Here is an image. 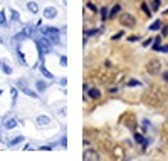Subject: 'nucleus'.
Instances as JSON below:
<instances>
[{"instance_id": "f257e3e1", "label": "nucleus", "mask_w": 168, "mask_h": 161, "mask_svg": "<svg viewBox=\"0 0 168 161\" xmlns=\"http://www.w3.org/2000/svg\"><path fill=\"white\" fill-rule=\"evenodd\" d=\"M44 34L47 35V39H49V42H50V44H59L61 34H59V30H57V29H54V27H47V29H44Z\"/></svg>"}, {"instance_id": "f03ea898", "label": "nucleus", "mask_w": 168, "mask_h": 161, "mask_svg": "<svg viewBox=\"0 0 168 161\" xmlns=\"http://www.w3.org/2000/svg\"><path fill=\"white\" fill-rule=\"evenodd\" d=\"M160 71H161V62H160L158 59H151V60H148V64H146V72H148V74L156 76Z\"/></svg>"}, {"instance_id": "7ed1b4c3", "label": "nucleus", "mask_w": 168, "mask_h": 161, "mask_svg": "<svg viewBox=\"0 0 168 161\" xmlns=\"http://www.w3.org/2000/svg\"><path fill=\"white\" fill-rule=\"evenodd\" d=\"M119 24L123 25V27H135L136 25V19L131 15V14H121L119 15Z\"/></svg>"}, {"instance_id": "20e7f679", "label": "nucleus", "mask_w": 168, "mask_h": 161, "mask_svg": "<svg viewBox=\"0 0 168 161\" xmlns=\"http://www.w3.org/2000/svg\"><path fill=\"white\" fill-rule=\"evenodd\" d=\"M37 47L40 50V56H44V54H47L50 50V42L47 37H42V39H37Z\"/></svg>"}, {"instance_id": "39448f33", "label": "nucleus", "mask_w": 168, "mask_h": 161, "mask_svg": "<svg viewBox=\"0 0 168 161\" xmlns=\"http://www.w3.org/2000/svg\"><path fill=\"white\" fill-rule=\"evenodd\" d=\"M82 158H84L86 161H89V160L98 161L99 160V154L94 151V149H86V151H84V154H82Z\"/></svg>"}, {"instance_id": "423d86ee", "label": "nucleus", "mask_w": 168, "mask_h": 161, "mask_svg": "<svg viewBox=\"0 0 168 161\" xmlns=\"http://www.w3.org/2000/svg\"><path fill=\"white\" fill-rule=\"evenodd\" d=\"M3 126H5L7 129H14V128L17 126V119H15V118H12V116H9V118H5Z\"/></svg>"}, {"instance_id": "0eeeda50", "label": "nucleus", "mask_w": 168, "mask_h": 161, "mask_svg": "<svg viewBox=\"0 0 168 161\" xmlns=\"http://www.w3.org/2000/svg\"><path fill=\"white\" fill-rule=\"evenodd\" d=\"M57 15V10L54 9V7H47V9L44 10V17L46 19H54Z\"/></svg>"}, {"instance_id": "6e6552de", "label": "nucleus", "mask_w": 168, "mask_h": 161, "mask_svg": "<svg viewBox=\"0 0 168 161\" xmlns=\"http://www.w3.org/2000/svg\"><path fill=\"white\" fill-rule=\"evenodd\" d=\"M88 96H91L93 99H99V97H101V92H99V89L93 87V89H89L88 91Z\"/></svg>"}, {"instance_id": "1a4fd4ad", "label": "nucleus", "mask_w": 168, "mask_h": 161, "mask_svg": "<svg viewBox=\"0 0 168 161\" xmlns=\"http://www.w3.org/2000/svg\"><path fill=\"white\" fill-rule=\"evenodd\" d=\"M49 123H50V119L47 116H39V118H37V124H39V126H47Z\"/></svg>"}, {"instance_id": "9d476101", "label": "nucleus", "mask_w": 168, "mask_h": 161, "mask_svg": "<svg viewBox=\"0 0 168 161\" xmlns=\"http://www.w3.org/2000/svg\"><path fill=\"white\" fill-rule=\"evenodd\" d=\"M27 9H29L32 14H37V12H39V7H37L35 2H29V3H27Z\"/></svg>"}, {"instance_id": "9b49d317", "label": "nucleus", "mask_w": 168, "mask_h": 161, "mask_svg": "<svg viewBox=\"0 0 168 161\" xmlns=\"http://www.w3.org/2000/svg\"><path fill=\"white\" fill-rule=\"evenodd\" d=\"M119 10H121V7H119V5H114V7H113V10L109 12V17H111V19H113V17H116Z\"/></svg>"}, {"instance_id": "f8f14e48", "label": "nucleus", "mask_w": 168, "mask_h": 161, "mask_svg": "<svg viewBox=\"0 0 168 161\" xmlns=\"http://www.w3.org/2000/svg\"><path fill=\"white\" fill-rule=\"evenodd\" d=\"M39 69H40V72H42L44 76L47 77V79H52V74H50V72H49V71H47V69H46L44 66H39Z\"/></svg>"}, {"instance_id": "ddd939ff", "label": "nucleus", "mask_w": 168, "mask_h": 161, "mask_svg": "<svg viewBox=\"0 0 168 161\" xmlns=\"http://www.w3.org/2000/svg\"><path fill=\"white\" fill-rule=\"evenodd\" d=\"M141 10H143V12L146 14V17H150V15L153 14V12H150V7H148V5H146V3H145V2L141 3Z\"/></svg>"}, {"instance_id": "4468645a", "label": "nucleus", "mask_w": 168, "mask_h": 161, "mask_svg": "<svg viewBox=\"0 0 168 161\" xmlns=\"http://www.w3.org/2000/svg\"><path fill=\"white\" fill-rule=\"evenodd\" d=\"M150 29H151V30H158V29H161V22H160V20H155V22L150 25Z\"/></svg>"}, {"instance_id": "2eb2a0df", "label": "nucleus", "mask_w": 168, "mask_h": 161, "mask_svg": "<svg viewBox=\"0 0 168 161\" xmlns=\"http://www.w3.org/2000/svg\"><path fill=\"white\" fill-rule=\"evenodd\" d=\"M135 139H136V141H138V143H141V144H143V148L146 146V141L143 139V136H141V134H139V133H136V134H135Z\"/></svg>"}, {"instance_id": "dca6fc26", "label": "nucleus", "mask_w": 168, "mask_h": 161, "mask_svg": "<svg viewBox=\"0 0 168 161\" xmlns=\"http://www.w3.org/2000/svg\"><path fill=\"white\" fill-rule=\"evenodd\" d=\"M160 44H161V39H160V37L153 39V49H155V50H158V49H160Z\"/></svg>"}, {"instance_id": "f3484780", "label": "nucleus", "mask_w": 168, "mask_h": 161, "mask_svg": "<svg viewBox=\"0 0 168 161\" xmlns=\"http://www.w3.org/2000/svg\"><path fill=\"white\" fill-rule=\"evenodd\" d=\"M24 141V138L22 136H17V138H14L12 141H10V146H15V144H19V143H22Z\"/></svg>"}, {"instance_id": "a211bd4d", "label": "nucleus", "mask_w": 168, "mask_h": 161, "mask_svg": "<svg viewBox=\"0 0 168 161\" xmlns=\"http://www.w3.org/2000/svg\"><path fill=\"white\" fill-rule=\"evenodd\" d=\"M22 89H24V94H27V96H30V97H35V92H34V91H30V89H27V87H25V86H24V87H22Z\"/></svg>"}, {"instance_id": "6ab92c4d", "label": "nucleus", "mask_w": 168, "mask_h": 161, "mask_svg": "<svg viewBox=\"0 0 168 161\" xmlns=\"http://www.w3.org/2000/svg\"><path fill=\"white\" fill-rule=\"evenodd\" d=\"M46 87H47V84H46L44 81H37V89H39V91H44Z\"/></svg>"}, {"instance_id": "aec40b11", "label": "nucleus", "mask_w": 168, "mask_h": 161, "mask_svg": "<svg viewBox=\"0 0 168 161\" xmlns=\"http://www.w3.org/2000/svg\"><path fill=\"white\" fill-rule=\"evenodd\" d=\"M109 17V14H108V9H106V7H104V9L101 10V19L103 20H106Z\"/></svg>"}, {"instance_id": "412c9836", "label": "nucleus", "mask_w": 168, "mask_h": 161, "mask_svg": "<svg viewBox=\"0 0 168 161\" xmlns=\"http://www.w3.org/2000/svg\"><path fill=\"white\" fill-rule=\"evenodd\" d=\"M5 24H7V20H5V14L0 12V25H5Z\"/></svg>"}, {"instance_id": "4be33fe9", "label": "nucleus", "mask_w": 168, "mask_h": 161, "mask_svg": "<svg viewBox=\"0 0 168 161\" xmlns=\"http://www.w3.org/2000/svg\"><path fill=\"white\" fill-rule=\"evenodd\" d=\"M160 5H161V2H160V0H153V10H158Z\"/></svg>"}, {"instance_id": "5701e85b", "label": "nucleus", "mask_w": 168, "mask_h": 161, "mask_svg": "<svg viewBox=\"0 0 168 161\" xmlns=\"http://www.w3.org/2000/svg\"><path fill=\"white\" fill-rule=\"evenodd\" d=\"M25 37H27V35H25L24 32H20V34H17V35H15L14 39H15V40H22V39H25Z\"/></svg>"}, {"instance_id": "b1692460", "label": "nucleus", "mask_w": 168, "mask_h": 161, "mask_svg": "<svg viewBox=\"0 0 168 161\" xmlns=\"http://www.w3.org/2000/svg\"><path fill=\"white\" fill-rule=\"evenodd\" d=\"M12 20H19V12L12 10Z\"/></svg>"}, {"instance_id": "393cba45", "label": "nucleus", "mask_w": 168, "mask_h": 161, "mask_svg": "<svg viewBox=\"0 0 168 161\" xmlns=\"http://www.w3.org/2000/svg\"><path fill=\"white\" fill-rule=\"evenodd\" d=\"M128 86L131 87V86H139V82L138 81H128Z\"/></svg>"}, {"instance_id": "a878e982", "label": "nucleus", "mask_w": 168, "mask_h": 161, "mask_svg": "<svg viewBox=\"0 0 168 161\" xmlns=\"http://www.w3.org/2000/svg\"><path fill=\"white\" fill-rule=\"evenodd\" d=\"M3 72H5V74H10V72H12V69H10L9 66H3Z\"/></svg>"}, {"instance_id": "bb28decb", "label": "nucleus", "mask_w": 168, "mask_h": 161, "mask_svg": "<svg viewBox=\"0 0 168 161\" xmlns=\"http://www.w3.org/2000/svg\"><path fill=\"white\" fill-rule=\"evenodd\" d=\"M160 52H168V46H163V47H161V46H160V49H158Z\"/></svg>"}, {"instance_id": "cd10ccee", "label": "nucleus", "mask_w": 168, "mask_h": 161, "mask_svg": "<svg viewBox=\"0 0 168 161\" xmlns=\"http://www.w3.org/2000/svg\"><path fill=\"white\" fill-rule=\"evenodd\" d=\"M88 9L91 10V12H96V7H94L93 3H88Z\"/></svg>"}, {"instance_id": "c85d7f7f", "label": "nucleus", "mask_w": 168, "mask_h": 161, "mask_svg": "<svg viewBox=\"0 0 168 161\" xmlns=\"http://www.w3.org/2000/svg\"><path fill=\"white\" fill-rule=\"evenodd\" d=\"M61 64L66 66V64H67V59H66V57H61Z\"/></svg>"}, {"instance_id": "c756f323", "label": "nucleus", "mask_w": 168, "mask_h": 161, "mask_svg": "<svg viewBox=\"0 0 168 161\" xmlns=\"http://www.w3.org/2000/svg\"><path fill=\"white\" fill-rule=\"evenodd\" d=\"M151 42H153V39H148V40H145V42H143V46H150Z\"/></svg>"}, {"instance_id": "7c9ffc66", "label": "nucleus", "mask_w": 168, "mask_h": 161, "mask_svg": "<svg viewBox=\"0 0 168 161\" xmlns=\"http://www.w3.org/2000/svg\"><path fill=\"white\" fill-rule=\"evenodd\" d=\"M129 40H131V42H136V40H138V37H136V35H131V37H129Z\"/></svg>"}, {"instance_id": "2f4dec72", "label": "nucleus", "mask_w": 168, "mask_h": 161, "mask_svg": "<svg viewBox=\"0 0 168 161\" xmlns=\"http://www.w3.org/2000/svg\"><path fill=\"white\" fill-rule=\"evenodd\" d=\"M121 35H123V34H121V32H118V34H116V35H114V37H113V39H114V40H118V39L121 37Z\"/></svg>"}, {"instance_id": "473e14b6", "label": "nucleus", "mask_w": 168, "mask_h": 161, "mask_svg": "<svg viewBox=\"0 0 168 161\" xmlns=\"http://www.w3.org/2000/svg\"><path fill=\"white\" fill-rule=\"evenodd\" d=\"M168 34V25H165V27H163V35H167Z\"/></svg>"}, {"instance_id": "72a5a7b5", "label": "nucleus", "mask_w": 168, "mask_h": 161, "mask_svg": "<svg viewBox=\"0 0 168 161\" xmlns=\"http://www.w3.org/2000/svg\"><path fill=\"white\" fill-rule=\"evenodd\" d=\"M163 79H165V81H168V72L165 74V76H163Z\"/></svg>"}, {"instance_id": "f704fd0d", "label": "nucleus", "mask_w": 168, "mask_h": 161, "mask_svg": "<svg viewBox=\"0 0 168 161\" xmlns=\"http://www.w3.org/2000/svg\"><path fill=\"white\" fill-rule=\"evenodd\" d=\"M167 12H168V10H167Z\"/></svg>"}]
</instances>
